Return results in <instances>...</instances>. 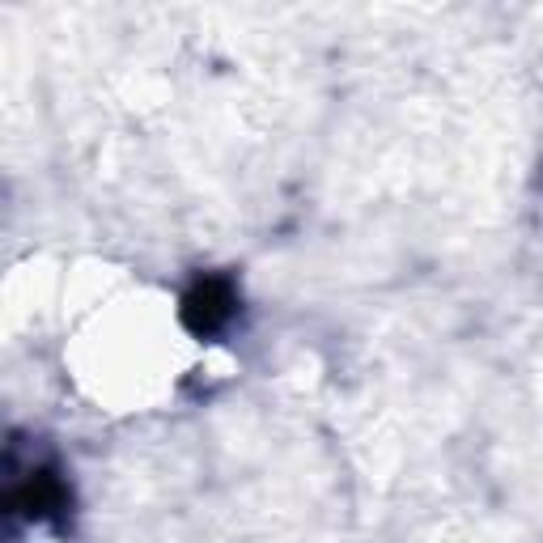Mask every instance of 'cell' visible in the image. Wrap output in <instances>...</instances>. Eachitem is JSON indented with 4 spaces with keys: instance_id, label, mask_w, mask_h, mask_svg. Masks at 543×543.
<instances>
[{
    "instance_id": "cell-1",
    "label": "cell",
    "mask_w": 543,
    "mask_h": 543,
    "mask_svg": "<svg viewBox=\"0 0 543 543\" xmlns=\"http://www.w3.org/2000/svg\"><path fill=\"white\" fill-rule=\"evenodd\" d=\"M187 319L196 323V327H204V331H213L217 323H225L230 319V289L225 285H200L196 293L187 297Z\"/></svg>"
}]
</instances>
